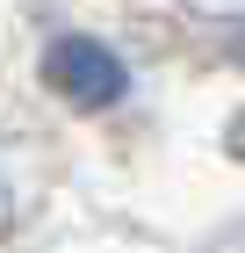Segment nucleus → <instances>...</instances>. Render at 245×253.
Returning <instances> with one entry per match:
<instances>
[{
	"mask_svg": "<svg viewBox=\"0 0 245 253\" xmlns=\"http://www.w3.org/2000/svg\"><path fill=\"white\" fill-rule=\"evenodd\" d=\"M43 73H51V87L72 101V109H108V101H123V87H130L123 58H115L108 43H94V37H65V43H51Z\"/></svg>",
	"mask_w": 245,
	"mask_h": 253,
	"instance_id": "obj_1",
	"label": "nucleus"
}]
</instances>
